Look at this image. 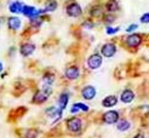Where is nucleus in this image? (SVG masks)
<instances>
[{
    "label": "nucleus",
    "instance_id": "c85d7f7f",
    "mask_svg": "<svg viewBox=\"0 0 149 138\" xmlns=\"http://www.w3.org/2000/svg\"><path fill=\"white\" fill-rule=\"evenodd\" d=\"M79 112H80V109H79L77 105H74V104H73L72 108H70V114H72V115H75V114H78Z\"/></svg>",
    "mask_w": 149,
    "mask_h": 138
},
{
    "label": "nucleus",
    "instance_id": "ddd939ff",
    "mask_svg": "<svg viewBox=\"0 0 149 138\" xmlns=\"http://www.w3.org/2000/svg\"><path fill=\"white\" fill-rule=\"evenodd\" d=\"M104 6L100 5V4H95L90 7V10H88V16L90 18H102L104 16Z\"/></svg>",
    "mask_w": 149,
    "mask_h": 138
},
{
    "label": "nucleus",
    "instance_id": "dca6fc26",
    "mask_svg": "<svg viewBox=\"0 0 149 138\" xmlns=\"http://www.w3.org/2000/svg\"><path fill=\"white\" fill-rule=\"evenodd\" d=\"M135 97H136V94L131 89H125L120 93V101L125 104H129V103H131V102H133Z\"/></svg>",
    "mask_w": 149,
    "mask_h": 138
},
{
    "label": "nucleus",
    "instance_id": "bb28decb",
    "mask_svg": "<svg viewBox=\"0 0 149 138\" xmlns=\"http://www.w3.org/2000/svg\"><path fill=\"white\" fill-rule=\"evenodd\" d=\"M139 22L141 23H143V24H148L149 23V12L143 13L142 16L139 17Z\"/></svg>",
    "mask_w": 149,
    "mask_h": 138
},
{
    "label": "nucleus",
    "instance_id": "473e14b6",
    "mask_svg": "<svg viewBox=\"0 0 149 138\" xmlns=\"http://www.w3.org/2000/svg\"><path fill=\"white\" fill-rule=\"evenodd\" d=\"M1 24H3V18L0 17V27H1Z\"/></svg>",
    "mask_w": 149,
    "mask_h": 138
},
{
    "label": "nucleus",
    "instance_id": "aec40b11",
    "mask_svg": "<svg viewBox=\"0 0 149 138\" xmlns=\"http://www.w3.org/2000/svg\"><path fill=\"white\" fill-rule=\"evenodd\" d=\"M116 128L120 132H126V131H129L131 128V122L127 119H120L116 123Z\"/></svg>",
    "mask_w": 149,
    "mask_h": 138
},
{
    "label": "nucleus",
    "instance_id": "a878e982",
    "mask_svg": "<svg viewBox=\"0 0 149 138\" xmlns=\"http://www.w3.org/2000/svg\"><path fill=\"white\" fill-rule=\"evenodd\" d=\"M74 105H77V107L80 109V112L87 113L88 110H90V108H88V105H87V104H85V103H83V102H75V103H74Z\"/></svg>",
    "mask_w": 149,
    "mask_h": 138
},
{
    "label": "nucleus",
    "instance_id": "f8f14e48",
    "mask_svg": "<svg viewBox=\"0 0 149 138\" xmlns=\"http://www.w3.org/2000/svg\"><path fill=\"white\" fill-rule=\"evenodd\" d=\"M96 94H97V90H96V87L92 85H86L80 91V96L85 101H92L96 97Z\"/></svg>",
    "mask_w": 149,
    "mask_h": 138
},
{
    "label": "nucleus",
    "instance_id": "2eb2a0df",
    "mask_svg": "<svg viewBox=\"0 0 149 138\" xmlns=\"http://www.w3.org/2000/svg\"><path fill=\"white\" fill-rule=\"evenodd\" d=\"M69 98H70L69 92H67V91L61 92V93H59V96H58V98H57V107L61 108L62 110H64V109L68 107Z\"/></svg>",
    "mask_w": 149,
    "mask_h": 138
},
{
    "label": "nucleus",
    "instance_id": "412c9836",
    "mask_svg": "<svg viewBox=\"0 0 149 138\" xmlns=\"http://www.w3.org/2000/svg\"><path fill=\"white\" fill-rule=\"evenodd\" d=\"M44 9L46 12H55L58 9V1L57 0H46L44 3Z\"/></svg>",
    "mask_w": 149,
    "mask_h": 138
},
{
    "label": "nucleus",
    "instance_id": "5701e85b",
    "mask_svg": "<svg viewBox=\"0 0 149 138\" xmlns=\"http://www.w3.org/2000/svg\"><path fill=\"white\" fill-rule=\"evenodd\" d=\"M38 136H39V130L36 128H28L24 131L23 135L24 138H38Z\"/></svg>",
    "mask_w": 149,
    "mask_h": 138
},
{
    "label": "nucleus",
    "instance_id": "6ab92c4d",
    "mask_svg": "<svg viewBox=\"0 0 149 138\" xmlns=\"http://www.w3.org/2000/svg\"><path fill=\"white\" fill-rule=\"evenodd\" d=\"M104 9H106L107 12L114 13L116 11H119L120 6H119V1L118 0H107V3L104 4Z\"/></svg>",
    "mask_w": 149,
    "mask_h": 138
},
{
    "label": "nucleus",
    "instance_id": "0eeeda50",
    "mask_svg": "<svg viewBox=\"0 0 149 138\" xmlns=\"http://www.w3.org/2000/svg\"><path fill=\"white\" fill-rule=\"evenodd\" d=\"M35 50H36V45L34 42L32 41H23L19 45V55L22 57H29V56H32L34 52H35Z\"/></svg>",
    "mask_w": 149,
    "mask_h": 138
},
{
    "label": "nucleus",
    "instance_id": "4be33fe9",
    "mask_svg": "<svg viewBox=\"0 0 149 138\" xmlns=\"http://www.w3.org/2000/svg\"><path fill=\"white\" fill-rule=\"evenodd\" d=\"M116 19V16L114 13H110V12H107V13H104V16L102 17V21L106 23L107 26H111L115 22Z\"/></svg>",
    "mask_w": 149,
    "mask_h": 138
},
{
    "label": "nucleus",
    "instance_id": "6e6552de",
    "mask_svg": "<svg viewBox=\"0 0 149 138\" xmlns=\"http://www.w3.org/2000/svg\"><path fill=\"white\" fill-rule=\"evenodd\" d=\"M116 52H118V46H116V44H114V42H106V44H103L102 47H101V51H100V53L103 57H106V58L114 57Z\"/></svg>",
    "mask_w": 149,
    "mask_h": 138
},
{
    "label": "nucleus",
    "instance_id": "20e7f679",
    "mask_svg": "<svg viewBox=\"0 0 149 138\" xmlns=\"http://www.w3.org/2000/svg\"><path fill=\"white\" fill-rule=\"evenodd\" d=\"M125 46L127 49H137L142 45L143 36L138 33H131L125 38Z\"/></svg>",
    "mask_w": 149,
    "mask_h": 138
},
{
    "label": "nucleus",
    "instance_id": "4468645a",
    "mask_svg": "<svg viewBox=\"0 0 149 138\" xmlns=\"http://www.w3.org/2000/svg\"><path fill=\"white\" fill-rule=\"evenodd\" d=\"M55 81H56L55 73L45 71L42 74V78H41V84H42L41 87H52V86H54V84H55Z\"/></svg>",
    "mask_w": 149,
    "mask_h": 138
},
{
    "label": "nucleus",
    "instance_id": "9b49d317",
    "mask_svg": "<svg viewBox=\"0 0 149 138\" xmlns=\"http://www.w3.org/2000/svg\"><path fill=\"white\" fill-rule=\"evenodd\" d=\"M22 24H23L22 23V19L18 16H16V15H12V16L6 18V26L12 32H18L22 28Z\"/></svg>",
    "mask_w": 149,
    "mask_h": 138
},
{
    "label": "nucleus",
    "instance_id": "f257e3e1",
    "mask_svg": "<svg viewBox=\"0 0 149 138\" xmlns=\"http://www.w3.org/2000/svg\"><path fill=\"white\" fill-rule=\"evenodd\" d=\"M52 87H41V89L36 90L32 97V103L36 104V105H40L46 103L47 99L50 98V96L52 94Z\"/></svg>",
    "mask_w": 149,
    "mask_h": 138
},
{
    "label": "nucleus",
    "instance_id": "2f4dec72",
    "mask_svg": "<svg viewBox=\"0 0 149 138\" xmlns=\"http://www.w3.org/2000/svg\"><path fill=\"white\" fill-rule=\"evenodd\" d=\"M13 51H16V49H15V47H11V49H10V53H9L10 56H12V53H13Z\"/></svg>",
    "mask_w": 149,
    "mask_h": 138
},
{
    "label": "nucleus",
    "instance_id": "1a4fd4ad",
    "mask_svg": "<svg viewBox=\"0 0 149 138\" xmlns=\"http://www.w3.org/2000/svg\"><path fill=\"white\" fill-rule=\"evenodd\" d=\"M120 120V114L116 110H108L102 115V121L107 125H116Z\"/></svg>",
    "mask_w": 149,
    "mask_h": 138
},
{
    "label": "nucleus",
    "instance_id": "f03ea898",
    "mask_svg": "<svg viewBox=\"0 0 149 138\" xmlns=\"http://www.w3.org/2000/svg\"><path fill=\"white\" fill-rule=\"evenodd\" d=\"M64 10L67 16L70 17V18H79L83 16V7L80 6V4L75 0H69L67 1L65 6H64Z\"/></svg>",
    "mask_w": 149,
    "mask_h": 138
},
{
    "label": "nucleus",
    "instance_id": "7ed1b4c3",
    "mask_svg": "<svg viewBox=\"0 0 149 138\" xmlns=\"http://www.w3.org/2000/svg\"><path fill=\"white\" fill-rule=\"evenodd\" d=\"M83 119L79 118V116H72L68 120L65 121V127H67V131L70 133H75V135H79L83 130Z\"/></svg>",
    "mask_w": 149,
    "mask_h": 138
},
{
    "label": "nucleus",
    "instance_id": "a211bd4d",
    "mask_svg": "<svg viewBox=\"0 0 149 138\" xmlns=\"http://www.w3.org/2000/svg\"><path fill=\"white\" fill-rule=\"evenodd\" d=\"M119 102V98L116 96H114V94H109V96L104 97L102 99V107L104 108H113L118 104Z\"/></svg>",
    "mask_w": 149,
    "mask_h": 138
},
{
    "label": "nucleus",
    "instance_id": "b1692460",
    "mask_svg": "<svg viewBox=\"0 0 149 138\" xmlns=\"http://www.w3.org/2000/svg\"><path fill=\"white\" fill-rule=\"evenodd\" d=\"M95 22L92 18H86L83 21V23H81V27H83L84 29H87V31H91V29L95 28Z\"/></svg>",
    "mask_w": 149,
    "mask_h": 138
},
{
    "label": "nucleus",
    "instance_id": "f3484780",
    "mask_svg": "<svg viewBox=\"0 0 149 138\" xmlns=\"http://www.w3.org/2000/svg\"><path fill=\"white\" fill-rule=\"evenodd\" d=\"M23 6H24V4L19 1V0H13V1H10V4H9V11H10V13H13L17 16V15L22 13Z\"/></svg>",
    "mask_w": 149,
    "mask_h": 138
},
{
    "label": "nucleus",
    "instance_id": "cd10ccee",
    "mask_svg": "<svg viewBox=\"0 0 149 138\" xmlns=\"http://www.w3.org/2000/svg\"><path fill=\"white\" fill-rule=\"evenodd\" d=\"M137 29H138V24H136V23H132V24H130L127 28H126V33L131 34V33H133L135 31H137Z\"/></svg>",
    "mask_w": 149,
    "mask_h": 138
},
{
    "label": "nucleus",
    "instance_id": "7c9ffc66",
    "mask_svg": "<svg viewBox=\"0 0 149 138\" xmlns=\"http://www.w3.org/2000/svg\"><path fill=\"white\" fill-rule=\"evenodd\" d=\"M3 70H4V64L3 62H0V73H3Z\"/></svg>",
    "mask_w": 149,
    "mask_h": 138
},
{
    "label": "nucleus",
    "instance_id": "423d86ee",
    "mask_svg": "<svg viewBox=\"0 0 149 138\" xmlns=\"http://www.w3.org/2000/svg\"><path fill=\"white\" fill-rule=\"evenodd\" d=\"M81 75V71H80V68L75 64H72V65H68L65 69H64V78L69 81H75L78 80Z\"/></svg>",
    "mask_w": 149,
    "mask_h": 138
},
{
    "label": "nucleus",
    "instance_id": "393cba45",
    "mask_svg": "<svg viewBox=\"0 0 149 138\" xmlns=\"http://www.w3.org/2000/svg\"><path fill=\"white\" fill-rule=\"evenodd\" d=\"M120 31V27H113V26H107L106 27V33L107 35H114Z\"/></svg>",
    "mask_w": 149,
    "mask_h": 138
},
{
    "label": "nucleus",
    "instance_id": "9d476101",
    "mask_svg": "<svg viewBox=\"0 0 149 138\" xmlns=\"http://www.w3.org/2000/svg\"><path fill=\"white\" fill-rule=\"evenodd\" d=\"M45 113H46L47 118L52 119V123H55L56 121L61 120L62 114H63V110H62L61 108H58L57 105H51V107H49V108L46 109Z\"/></svg>",
    "mask_w": 149,
    "mask_h": 138
},
{
    "label": "nucleus",
    "instance_id": "39448f33",
    "mask_svg": "<svg viewBox=\"0 0 149 138\" xmlns=\"http://www.w3.org/2000/svg\"><path fill=\"white\" fill-rule=\"evenodd\" d=\"M86 64H87V68L91 69V70L98 69L103 64V56L101 53H98V52H95V53L88 56L87 61H86Z\"/></svg>",
    "mask_w": 149,
    "mask_h": 138
},
{
    "label": "nucleus",
    "instance_id": "c756f323",
    "mask_svg": "<svg viewBox=\"0 0 149 138\" xmlns=\"http://www.w3.org/2000/svg\"><path fill=\"white\" fill-rule=\"evenodd\" d=\"M133 138H146L143 133H137L136 136H133Z\"/></svg>",
    "mask_w": 149,
    "mask_h": 138
}]
</instances>
